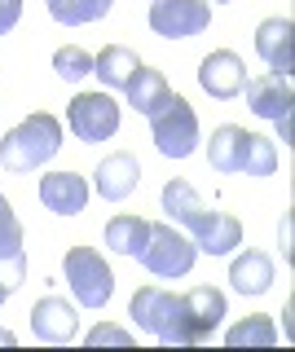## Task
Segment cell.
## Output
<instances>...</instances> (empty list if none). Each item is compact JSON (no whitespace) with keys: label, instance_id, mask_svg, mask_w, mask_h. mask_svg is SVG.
Here are the masks:
<instances>
[{"label":"cell","instance_id":"obj_1","mask_svg":"<svg viewBox=\"0 0 295 352\" xmlns=\"http://www.w3.org/2000/svg\"><path fill=\"white\" fill-rule=\"evenodd\" d=\"M62 150V124L49 110H36L0 141V168L5 172H36Z\"/></svg>","mask_w":295,"mask_h":352},{"label":"cell","instance_id":"obj_2","mask_svg":"<svg viewBox=\"0 0 295 352\" xmlns=\"http://www.w3.org/2000/svg\"><path fill=\"white\" fill-rule=\"evenodd\" d=\"M128 317H133L141 330H150L159 344H177V348L194 344L181 295L163 291V286H141V291L133 295V304H128Z\"/></svg>","mask_w":295,"mask_h":352},{"label":"cell","instance_id":"obj_3","mask_svg":"<svg viewBox=\"0 0 295 352\" xmlns=\"http://www.w3.org/2000/svg\"><path fill=\"white\" fill-rule=\"evenodd\" d=\"M146 119H150L155 150L163 159H190V154L199 150V115H194V106L185 102L181 93H168Z\"/></svg>","mask_w":295,"mask_h":352},{"label":"cell","instance_id":"obj_4","mask_svg":"<svg viewBox=\"0 0 295 352\" xmlns=\"http://www.w3.org/2000/svg\"><path fill=\"white\" fill-rule=\"evenodd\" d=\"M62 269H67V282H71L75 300H80L84 308L102 313V308L111 304V295H115V273H111V264L102 260V251H93V247H71L67 260H62Z\"/></svg>","mask_w":295,"mask_h":352},{"label":"cell","instance_id":"obj_5","mask_svg":"<svg viewBox=\"0 0 295 352\" xmlns=\"http://www.w3.org/2000/svg\"><path fill=\"white\" fill-rule=\"evenodd\" d=\"M194 260H199V247H194V238L185 234V229H177L172 220L168 225H150L141 264H146L155 278H185V273L194 269Z\"/></svg>","mask_w":295,"mask_h":352},{"label":"cell","instance_id":"obj_6","mask_svg":"<svg viewBox=\"0 0 295 352\" xmlns=\"http://www.w3.org/2000/svg\"><path fill=\"white\" fill-rule=\"evenodd\" d=\"M67 124H71V132L84 141V146L111 141L119 132V102L111 93H80L67 106Z\"/></svg>","mask_w":295,"mask_h":352},{"label":"cell","instance_id":"obj_7","mask_svg":"<svg viewBox=\"0 0 295 352\" xmlns=\"http://www.w3.org/2000/svg\"><path fill=\"white\" fill-rule=\"evenodd\" d=\"M212 5L207 0H150V31L163 40H190L207 31Z\"/></svg>","mask_w":295,"mask_h":352},{"label":"cell","instance_id":"obj_8","mask_svg":"<svg viewBox=\"0 0 295 352\" xmlns=\"http://www.w3.org/2000/svg\"><path fill=\"white\" fill-rule=\"evenodd\" d=\"M243 93H247V106H251V115H256V119H273V124H278V119H291V106H295L291 75H278V71L247 75Z\"/></svg>","mask_w":295,"mask_h":352},{"label":"cell","instance_id":"obj_9","mask_svg":"<svg viewBox=\"0 0 295 352\" xmlns=\"http://www.w3.org/2000/svg\"><path fill=\"white\" fill-rule=\"evenodd\" d=\"M199 84H203L207 97H216V102H229V97L243 93L247 66H243V58H238L234 49H216V53H207V58L199 62Z\"/></svg>","mask_w":295,"mask_h":352},{"label":"cell","instance_id":"obj_10","mask_svg":"<svg viewBox=\"0 0 295 352\" xmlns=\"http://www.w3.org/2000/svg\"><path fill=\"white\" fill-rule=\"evenodd\" d=\"M185 229H190L194 247L207 251V256H229V251L243 242V225H238L229 212H216V207H203Z\"/></svg>","mask_w":295,"mask_h":352},{"label":"cell","instance_id":"obj_11","mask_svg":"<svg viewBox=\"0 0 295 352\" xmlns=\"http://www.w3.org/2000/svg\"><path fill=\"white\" fill-rule=\"evenodd\" d=\"M31 330H36L40 344H75L80 317H75V308L67 300L45 295V300H36V308H31Z\"/></svg>","mask_w":295,"mask_h":352},{"label":"cell","instance_id":"obj_12","mask_svg":"<svg viewBox=\"0 0 295 352\" xmlns=\"http://www.w3.org/2000/svg\"><path fill=\"white\" fill-rule=\"evenodd\" d=\"M23 273H27V256H23V220L14 216L9 198L0 194V282L9 291L23 286Z\"/></svg>","mask_w":295,"mask_h":352},{"label":"cell","instance_id":"obj_13","mask_svg":"<svg viewBox=\"0 0 295 352\" xmlns=\"http://www.w3.org/2000/svg\"><path fill=\"white\" fill-rule=\"evenodd\" d=\"M40 203L58 216H80L84 207H89V181L71 168L49 172V176H40Z\"/></svg>","mask_w":295,"mask_h":352},{"label":"cell","instance_id":"obj_14","mask_svg":"<svg viewBox=\"0 0 295 352\" xmlns=\"http://www.w3.org/2000/svg\"><path fill=\"white\" fill-rule=\"evenodd\" d=\"M137 181H141V163L133 159V154H106L102 163H97V172H93V190L106 198V203H124L128 194L137 190Z\"/></svg>","mask_w":295,"mask_h":352},{"label":"cell","instance_id":"obj_15","mask_svg":"<svg viewBox=\"0 0 295 352\" xmlns=\"http://www.w3.org/2000/svg\"><path fill=\"white\" fill-rule=\"evenodd\" d=\"M291 36H295V22L291 18H265L256 27V53H260V62H265L269 71L291 75V66H295Z\"/></svg>","mask_w":295,"mask_h":352},{"label":"cell","instance_id":"obj_16","mask_svg":"<svg viewBox=\"0 0 295 352\" xmlns=\"http://www.w3.org/2000/svg\"><path fill=\"white\" fill-rule=\"evenodd\" d=\"M181 304H185V322H190L194 344L212 339V330L221 326V317H225V295L216 291V286H194V291L181 295Z\"/></svg>","mask_w":295,"mask_h":352},{"label":"cell","instance_id":"obj_17","mask_svg":"<svg viewBox=\"0 0 295 352\" xmlns=\"http://www.w3.org/2000/svg\"><path fill=\"white\" fill-rule=\"evenodd\" d=\"M229 282H234L238 295H265L273 286V260L265 256V251L247 247L243 256L229 264Z\"/></svg>","mask_w":295,"mask_h":352},{"label":"cell","instance_id":"obj_18","mask_svg":"<svg viewBox=\"0 0 295 352\" xmlns=\"http://www.w3.org/2000/svg\"><path fill=\"white\" fill-rule=\"evenodd\" d=\"M243 141H247V128L238 124H221L207 137V163H212L216 172L234 176L238 168H243Z\"/></svg>","mask_w":295,"mask_h":352},{"label":"cell","instance_id":"obj_19","mask_svg":"<svg viewBox=\"0 0 295 352\" xmlns=\"http://www.w3.org/2000/svg\"><path fill=\"white\" fill-rule=\"evenodd\" d=\"M146 238H150V220H141V216H111L106 220V247H111L115 256L141 260Z\"/></svg>","mask_w":295,"mask_h":352},{"label":"cell","instance_id":"obj_20","mask_svg":"<svg viewBox=\"0 0 295 352\" xmlns=\"http://www.w3.org/2000/svg\"><path fill=\"white\" fill-rule=\"evenodd\" d=\"M137 53L133 49H124V44H106L102 53L93 58V75L102 80L106 88H128V80L137 75Z\"/></svg>","mask_w":295,"mask_h":352},{"label":"cell","instance_id":"obj_21","mask_svg":"<svg viewBox=\"0 0 295 352\" xmlns=\"http://www.w3.org/2000/svg\"><path fill=\"white\" fill-rule=\"evenodd\" d=\"M128 106L137 110V115H150V110H155L163 97L172 93L168 88V80H163V71H150V66H137V75L133 80H128Z\"/></svg>","mask_w":295,"mask_h":352},{"label":"cell","instance_id":"obj_22","mask_svg":"<svg viewBox=\"0 0 295 352\" xmlns=\"http://www.w3.org/2000/svg\"><path fill=\"white\" fill-rule=\"evenodd\" d=\"M163 212H168V220L177 229H185L194 216L203 212V198H199V190H194L190 181H181V176H177V181L163 185Z\"/></svg>","mask_w":295,"mask_h":352},{"label":"cell","instance_id":"obj_23","mask_svg":"<svg viewBox=\"0 0 295 352\" xmlns=\"http://www.w3.org/2000/svg\"><path fill=\"white\" fill-rule=\"evenodd\" d=\"M225 344L229 348H247V344L273 348L278 344V326H273V317H265V313H251V317H243V322H234L225 330Z\"/></svg>","mask_w":295,"mask_h":352},{"label":"cell","instance_id":"obj_24","mask_svg":"<svg viewBox=\"0 0 295 352\" xmlns=\"http://www.w3.org/2000/svg\"><path fill=\"white\" fill-rule=\"evenodd\" d=\"M115 0H49V14L62 27H89V22L106 18Z\"/></svg>","mask_w":295,"mask_h":352},{"label":"cell","instance_id":"obj_25","mask_svg":"<svg viewBox=\"0 0 295 352\" xmlns=\"http://www.w3.org/2000/svg\"><path fill=\"white\" fill-rule=\"evenodd\" d=\"M243 176H273L278 172V150H273L269 137H260V132H247L243 141Z\"/></svg>","mask_w":295,"mask_h":352},{"label":"cell","instance_id":"obj_26","mask_svg":"<svg viewBox=\"0 0 295 352\" xmlns=\"http://www.w3.org/2000/svg\"><path fill=\"white\" fill-rule=\"evenodd\" d=\"M53 71H58V80L80 84L84 75H93V53H84L80 44H67V49L53 53Z\"/></svg>","mask_w":295,"mask_h":352},{"label":"cell","instance_id":"obj_27","mask_svg":"<svg viewBox=\"0 0 295 352\" xmlns=\"http://www.w3.org/2000/svg\"><path fill=\"white\" fill-rule=\"evenodd\" d=\"M84 344L89 348H102V344H115V348H128L133 344V335H128L124 326H111V322H97L89 335H84Z\"/></svg>","mask_w":295,"mask_h":352},{"label":"cell","instance_id":"obj_28","mask_svg":"<svg viewBox=\"0 0 295 352\" xmlns=\"http://www.w3.org/2000/svg\"><path fill=\"white\" fill-rule=\"evenodd\" d=\"M18 18H23V0H0V36L18 27Z\"/></svg>","mask_w":295,"mask_h":352},{"label":"cell","instance_id":"obj_29","mask_svg":"<svg viewBox=\"0 0 295 352\" xmlns=\"http://www.w3.org/2000/svg\"><path fill=\"white\" fill-rule=\"evenodd\" d=\"M0 344H5V348H14V344H18V335H14V330H0Z\"/></svg>","mask_w":295,"mask_h":352},{"label":"cell","instance_id":"obj_30","mask_svg":"<svg viewBox=\"0 0 295 352\" xmlns=\"http://www.w3.org/2000/svg\"><path fill=\"white\" fill-rule=\"evenodd\" d=\"M5 300H9V286H5V282H0V304H5Z\"/></svg>","mask_w":295,"mask_h":352}]
</instances>
